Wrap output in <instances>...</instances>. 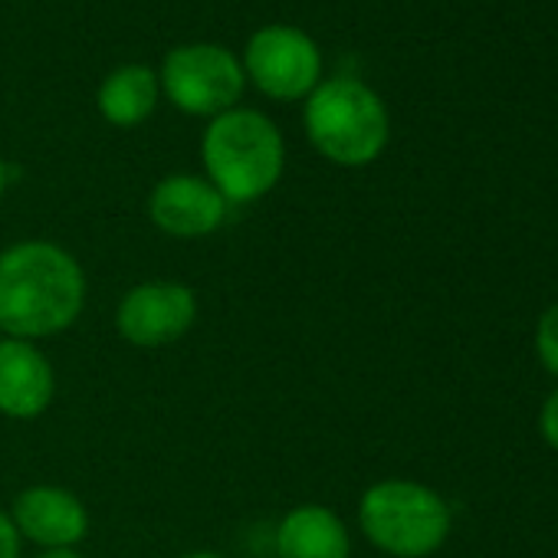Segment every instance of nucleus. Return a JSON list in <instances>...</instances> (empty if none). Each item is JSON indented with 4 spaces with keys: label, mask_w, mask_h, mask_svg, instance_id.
I'll list each match as a JSON object with an SVG mask.
<instances>
[{
    "label": "nucleus",
    "mask_w": 558,
    "mask_h": 558,
    "mask_svg": "<svg viewBox=\"0 0 558 558\" xmlns=\"http://www.w3.org/2000/svg\"><path fill=\"white\" fill-rule=\"evenodd\" d=\"M201 316L197 293L178 279H145L122 293L116 306V332L122 342L155 352L181 342Z\"/></svg>",
    "instance_id": "7"
},
{
    "label": "nucleus",
    "mask_w": 558,
    "mask_h": 558,
    "mask_svg": "<svg viewBox=\"0 0 558 558\" xmlns=\"http://www.w3.org/2000/svg\"><path fill=\"white\" fill-rule=\"evenodd\" d=\"M246 80L276 102L306 99L323 83V53L316 40L290 24L259 27L243 50Z\"/></svg>",
    "instance_id": "6"
},
{
    "label": "nucleus",
    "mask_w": 558,
    "mask_h": 558,
    "mask_svg": "<svg viewBox=\"0 0 558 558\" xmlns=\"http://www.w3.org/2000/svg\"><path fill=\"white\" fill-rule=\"evenodd\" d=\"M161 99L158 73L145 63H125L112 70L96 93L99 116L116 129H135L151 119Z\"/></svg>",
    "instance_id": "12"
},
{
    "label": "nucleus",
    "mask_w": 558,
    "mask_h": 558,
    "mask_svg": "<svg viewBox=\"0 0 558 558\" xmlns=\"http://www.w3.org/2000/svg\"><path fill=\"white\" fill-rule=\"evenodd\" d=\"M535 355H538L542 368L558 378V303L548 306L538 316V326H535Z\"/></svg>",
    "instance_id": "13"
},
{
    "label": "nucleus",
    "mask_w": 558,
    "mask_h": 558,
    "mask_svg": "<svg viewBox=\"0 0 558 558\" xmlns=\"http://www.w3.org/2000/svg\"><path fill=\"white\" fill-rule=\"evenodd\" d=\"M303 125L310 145L339 168L372 165L385 151L391 135L381 96L355 76L319 83L306 96Z\"/></svg>",
    "instance_id": "3"
},
{
    "label": "nucleus",
    "mask_w": 558,
    "mask_h": 558,
    "mask_svg": "<svg viewBox=\"0 0 558 558\" xmlns=\"http://www.w3.org/2000/svg\"><path fill=\"white\" fill-rule=\"evenodd\" d=\"M24 542H34L40 551L76 548L89 535L86 502L57 483H37L14 496L8 512Z\"/></svg>",
    "instance_id": "9"
},
{
    "label": "nucleus",
    "mask_w": 558,
    "mask_h": 558,
    "mask_svg": "<svg viewBox=\"0 0 558 558\" xmlns=\"http://www.w3.org/2000/svg\"><path fill=\"white\" fill-rule=\"evenodd\" d=\"M362 535L391 558H430L453 529L447 499L417 480H378L359 499Z\"/></svg>",
    "instance_id": "4"
},
{
    "label": "nucleus",
    "mask_w": 558,
    "mask_h": 558,
    "mask_svg": "<svg viewBox=\"0 0 558 558\" xmlns=\"http://www.w3.org/2000/svg\"><path fill=\"white\" fill-rule=\"evenodd\" d=\"M230 204L201 174H168L148 194V220L171 240H201L223 227Z\"/></svg>",
    "instance_id": "8"
},
{
    "label": "nucleus",
    "mask_w": 558,
    "mask_h": 558,
    "mask_svg": "<svg viewBox=\"0 0 558 558\" xmlns=\"http://www.w3.org/2000/svg\"><path fill=\"white\" fill-rule=\"evenodd\" d=\"M538 434L542 440L558 450V391H551L542 404V414H538Z\"/></svg>",
    "instance_id": "14"
},
{
    "label": "nucleus",
    "mask_w": 558,
    "mask_h": 558,
    "mask_svg": "<svg viewBox=\"0 0 558 558\" xmlns=\"http://www.w3.org/2000/svg\"><path fill=\"white\" fill-rule=\"evenodd\" d=\"M158 83L168 102L181 112L214 119L236 109L246 89V73L243 63L220 44H184L165 57Z\"/></svg>",
    "instance_id": "5"
},
{
    "label": "nucleus",
    "mask_w": 558,
    "mask_h": 558,
    "mask_svg": "<svg viewBox=\"0 0 558 558\" xmlns=\"http://www.w3.org/2000/svg\"><path fill=\"white\" fill-rule=\"evenodd\" d=\"M37 558H83L76 548H53V551H40Z\"/></svg>",
    "instance_id": "17"
},
{
    "label": "nucleus",
    "mask_w": 558,
    "mask_h": 558,
    "mask_svg": "<svg viewBox=\"0 0 558 558\" xmlns=\"http://www.w3.org/2000/svg\"><path fill=\"white\" fill-rule=\"evenodd\" d=\"M272 558H352L349 525L323 502L293 506L272 529Z\"/></svg>",
    "instance_id": "11"
},
{
    "label": "nucleus",
    "mask_w": 558,
    "mask_h": 558,
    "mask_svg": "<svg viewBox=\"0 0 558 558\" xmlns=\"http://www.w3.org/2000/svg\"><path fill=\"white\" fill-rule=\"evenodd\" d=\"M24 551V538L14 525V519L0 509V558H21Z\"/></svg>",
    "instance_id": "15"
},
{
    "label": "nucleus",
    "mask_w": 558,
    "mask_h": 558,
    "mask_svg": "<svg viewBox=\"0 0 558 558\" xmlns=\"http://www.w3.org/2000/svg\"><path fill=\"white\" fill-rule=\"evenodd\" d=\"M8 187H11V168H8V161H4V158H0V201H4Z\"/></svg>",
    "instance_id": "16"
},
{
    "label": "nucleus",
    "mask_w": 558,
    "mask_h": 558,
    "mask_svg": "<svg viewBox=\"0 0 558 558\" xmlns=\"http://www.w3.org/2000/svg\"><path fill=\"white\" fill-rule=\"evenodd\" d=\"M57 398V368L50 355L27 339L0 336V417L37 421Z\"/></svg>",
    "instance_id": "10"
},
{
    "label": "nucleus",
    "mask_w": 558,
    "mask_h": 558,
    "mask_svg": "<svg viewBox=\"0 0 558 558\" xmlns=\"http://www.w3.org/2000/svg\"><path fill=\"white\" fill-rule=\"evenodd\" d=\"M201 161L204 178L227 204H253L283 178L287 142L269 116L236 106L207 122Z\"/></svg>",
    "instance_id": "2"
},
{
    "label": "nucleus",
    "mask_w": 558,
    "mask_h": 558,
    "mask_svg": "<svg viewBox=\"0 0 558 558\" xmlns=\"http://www.w3.org/2000/svg\"><path fill=\"white\" fill-rule=\"evenodd\" d=\"M181 558H227V555L210 551V548H197V551H187V555H181Z\"/></svg>",
    "instance_id": "18"
},
{
    "label": "nucleus",
    "mask_w": 558,
    "mask_h": 558,
    "mask_svg": "<svg viewBox=\"0 0 558 558\" xmlns=\"http://www.w3.org/2000/svg\"><path fill=\"white\" fill-rule=\"evenodd\" d=\"M89 279L57 240H17L0 250V336L44 342L83 319Z\"/></svg>",
    "instance_id": "1"
}]
</instances>
